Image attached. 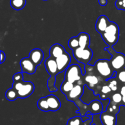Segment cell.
<instances>
[{"label": "cell", "mask_w": 125, "mask_h": 125, "mask_svg": "<svg viewBox=\"0 0 125 125\" xmlns=\"http://www.w3.org/2000/svg\"><path fill=\"white\" fill-rule=\"evenodd\" d=\"M98 2L101 6H104L107 4V0H98Z\"/></svg>", "instance_id": "34"}, {"label": "cell", "mask_w": 125, "mask_h": 125, "mask_svg": "<svg viewBox=\"0 0 125 125\" xmlns=\"http://www.w3.org/2000/svg\"><path fill=\"white\" fill-rule=\"evenodd\" d=\"M120 105L115 104V103L112 102H110L108 106L107 107L106 110L108 112L117 115L120 111ZM106 110H105V111H106Z\"/></svg>", "instance_id": "25"}, {"label": "cell", "mask_w": 125, "mask_h": 125, "mask_svg": "<svg viewBox=\"0 0 125 125\" xmlns=\"http://www.w3.org/2000/svg\"><path fill=\"white\" fill-rule=\"evenodd\" d=\"M66 52L65 48L59 44H54L50 49V57L56 59Z\"/></svg>", "instance_id": "14"}, {"label": "cell", "mask_w": 125, "mask_h": 125, "mask_svg": "<svg viewBox=\"0 0 125 125\" xmlns=\"http://www.w3.org/2000/svg\"><path fill=\"white\" fill-rule=\"evenodd\" d=\"M6 99L10 101H13L16 100L17 98H18V92L17 90L14 89L13 88H9L7 89L6 92Z\"/></svg>", "instance_id": "23"}, {"label": "cell", "mask_w": 125, "mask_h": 125, "mask_svg": "<svg viewBox=\"0 0 125 125\" xmlns=\"http://www.w3.org/2000/svg\"><path fill=\"white\" fill-rule=\"evenodd\" d=\"M112 92V90L108 86V85L104 84L101 87V91H100V98L102 100H106V99H109V95L111 94Z\"/></svg>", "instance_id": "20"}, {"label": "cell", "mask_w": 125, "mask_h": 125, "mask_svg": "<svg viewBox=\"0 0 125 125\" xmlns=\"http://www.w3.org/2000/svg\"><path fill=\"white\" fill-rule=\"evenodd\" d=\"M84 121L81 116H74L71 118L67 121V125H83Z\"/></svg>", "instance_id": "28"}, {"label": "cell", "mask_w": 125, "mask_h": 125, "mask_svg": "<svg viewBox=\"0 0 125 125\" xmlns=\"http://www.w3.org/2000/svg\"><path fill=\"white\" fill-rule=\"evenodd\" d=\"M100 120L103 125H117L116 115L107 111H104L100 115Z\"/></svg>", "instance_id": "10"}, {"label": "cell", "mask_w": 125, "mask_h": 125, "mask_svg": "<svg viewBox=\"0 0 125 125\" xmlns=\"http://www.w3.org/2000/svg\"><path fill=\"white\" fill-rule=\"evenodd\" d=\"M46 100L50 107V111L55 112L58 110L61 107V103L59 98L54 94H50L46 96Z\"/></svg>", "instance_id": "13"}, {"label": "cell", "mask_w": 125, "mask_h": 125, "mask_svg": "<svg viewBox=\"0 0 125 125\" xmlns=\"http://www.w3.org/2000/svg\"><path fill=\"white\" fill-rule=\"evenodd\" d=\"M0 53H1V64H2L6 60V54L2 50L0 51Z\"/></svg>", "instance_id": "33"}, {"label": "cell", "mask_w": 125, "mask_h": 125, "mask_svg": "<svg viewBox=\"0 0 125 125\" xmlns=\"http://www.w3.org/2000/svg\"><path fill=\"white\" fill-rule=\"evenodd\" d=\"M105 50L108 51L112 55L109 60L110 63L114 71L118 72L125 69V55L122 53L117 52L112 47H108Z\"/></svg>", "instance_id": "3"}, {"label": "cell", "mask_w": 125, "mask_h": 125, "mask_svg": "<svg viewBox=\"0 0 125 125\" xmlns=\"http://www.w3.org/2000/svg\"><path fill=\"white\" fill-rule=\"evenodd\" d=\"M29 57L33 61V62L38 66L42 62L44 58V54L41 49H34L30 51Z\"/></svg>", "instance_id": "12"}, {"label": "cell", "mask_w": 125, "mask_h": 125, "mask_svg": "<svg viewBox=\"0 0 125 125\" xmlns=\"http://www.w3.org/2000/svg\"><path fill=\"white\" fill-rule=\"evenodd\" d=\"M23 80V75L22 72H18L16 73L13 75V82H21Z\"/></svg>", "instance_id": "31"}, {"label": "cell", "mask_w": 125, "mask_h": 125, "mask_svg": "<svg viewBox=\"0 0 125 125\" xmlns=\"http://www.w3.org/2000/svg\"><path fill=\"white\" fill-rule=\"evenodd\" d=\"M110 21L108 17L104 15H101L98 18L95 24V29L96 31L98 32L100 34L106 31V28L108 26Z\"/></svg>", "instance_id": "11"}, {"label": "cell", "mask_w": 125, "mask_h": 125, "mask_svg": "<svg viewBox=\"0 0 125 125\" xmlns=\"http://www.w3.org/2000/svg\"><path fill=\"white\" fill-rule=\"evenodd\" d=\"M12 88L17 91L18 98L24 99L30 96L35 89L33 83L29 81H21L13 82Z\"/></svg>", "instance_id": "4"}, {"label": "cell", "mask_w": 125, "mask_h": 125, "mask_svg": "<svg viewBox=\"0 0 125 125\" xmlns=\"http://www.w3.org/2000/svg\"><path fill=\"white\" fill-rule=\"evenodd\" d=\"M79 40V47L82 48L89 47L90 44V37L88 33L82 32L78 34V36Z\"/></svg>", "instance_id": "17"}, {"label": "cell", "mask_w": 125, "mask_h": 125, "mask_svg": "<svg viewBox=\"0 0 125 125\" xmlns=\"http://www.w3.org/2000/svg\"><path fill=\"white\" fill-rule=\"evenodd\" d=\"M74 85H75V84H74V83L68 82V81L65 80H64L61 86V91H62V93H63V94H64L65 96L68 95V93L72 90V89H73V87H74Z\"/></svg>", "instance_id": "19"}, {"label": "cell", "mask_w": 125, "mask_h": 125, "mask_svg": "<svg viewBox=\"0 0 125 125\" xmlns=\"http://www.w3.org/2000/svg\"><path fill=\"white\" fill-rule=\"evenodd\" d=\"M10 6L13 9L20 11L24 7L26 4V0H10Z\"/></svg>", "instance_id": "21"}, {"label": "cell", "mask_w": 125, "mask_h": 125, "mask_svg": "<svg viewBox=\"0 0 125 125\" xmlns=\"http://www.w3.org/2000/svg\"><path fill=\"white\" fill-rule=\"evenodd\" d=\"M45 66L48 73L50 75V78L47 81V87L51 93L57 91L56 87V75L59 74L56 60L49 56L45 61Z\"/></svg>", "instance_id": "1"}, {"label": "cell", "mask_w": 125, "mask_h": 125, "mask_svg": "<svg viewBox=\"0 0 125 125\" xmlns=\"http://www.w3.org/2000/svg\"><path fill=\"white\" fill-rule=\"evenodd\" d=\"M84 75L80 66L76 64L70 65L65 71V80L76 84L79 81L82 80Z\"/></svg>", "instance_id": "5"}, {"label": "cell", "mask_w": 125, "mask_h": 125, "mask_svg": "<svg viewBox=\"0 0 125 125\" xmlns=\"http://www.w3.org/2000/svg\"><path fill=\"white\" fill-rule=\"evenodd\" d=\"M86 115H88L89 116V118L87 120H86V121H84L83 125H90V123L93 121V114L90 111H89L87 112Z\"/></svg>", "instance_id": "32"}, {"label": "cell", "mask_w": 125, "mask_h": 125, "mask_svg": "<svg viewBox=\"0 0 125 125\" xmlns=\"http://www.w3.org/2000/svg\"><path fill=\"white\" fill-rule=\"evenodd\" d=\"M84 85H81L79 84H75L72 90L66 96L67 100L70 101H73L76 105L81 102V97L84 93Z\"/></svg>", "instance_id": "7"}, {"label": "cell", "mask_w": 125, "mask_h": 125, "mask_svg": "<svg viewBox=\"0 0 125 125\" xmlns=\"http://www.w3.org/2000/svg\"><path fill=\"white\" fill-rule=\"evenodd\" d=\"M122 98H123V96L121 94L120 92H115L111 96V98H110V102H112L118 104V105H122Z\"/></svg>", "instance_id": "24"}, {"label": "cell", "mask_w": 125, "mask_h": 125, "mask_svg": "<svg viewBox=\"0 0 125 125\" xmlns=\"http://www.w3.org/2000/svg\"><path fill=\"white\" fill-rule=\"evenodd\" d=\"M116 78L118 80V82L125 84V69L122 70L118 72H116Z\"/></svg>", "instance_id": "29"}, {"label": "cell", "mask_w": 125, "mask_h": 125, "mask_svg": "<svg viewBox=\"0 0 125 125\" xmlns=\"http://www.w3.org/2000/svg\"><path fill=\"white\" fill-rule=\"evenodd\" d=\"M103 110V104L100 100H94L89 103V111L93 115L101 114Z\"/></svg>", "instance_id": "15"}, {"label": "cell", "mask_w": 125, "mask_h": 125, "mask_svg": "<svg viewBox=\"0 0 125 125\" xmlns=\"http://www.w3.org/2000/svg\"><path fill=\"white\" fill-rule=\"evenodd\" d=\"M45 1H46V0H45Z\"/></svg>", "instance_id": "36"}, {"label": "cell", "mask_w": 125, "mask_h": 125, "mask_svg": "<svg viewBox=\"0 0 125 125\" xmlns=\"http://www.w3.org/2000/svg\"><path fill=\"white\" fill-rule=\"evenodd\" d=\"M68 45L70 49H72V50H74L77 48L79 47V43L78 37H72V38H70L68 40Z\"/></svg>", "instance_id": "26"}, {"label": "cell", "mask_w": 125, "mask_h": 125, "mask_svg": "<svg viewBox=\"0 0 125 125\" xmlns=\"http://www.w3.org/2000/svg\"><path fill=\"white\" fill-rule=\"evenodd\" d=\"M95 73L105 80L112 78L115 72L111 66L109 60H99L94 64Z\"/></svg>", "instance_id": "2"}, {"label": "cell", "mask_w": 125, "mask_h": 125, "mask_svg": "<svg viewBox=\"0 0 125 125\" xmlns=\"http://www.w3.org/2000/svg\"><path fill=\"white\" fill-rule=\"evenodd\" d=\"M37 107L42 111L45 112L50 111V107H49L46 97H43V98H41L38 100Z\"/></svg>", "instance_id": "22"}, {"label": "cell", "mask_w": 125, "mask_h": 125, "mask_svg": "<svg viewBox=\"0 0 125 125\" xmlns=\"http://www.w3.org/2000/svg\"><path fill=\"white\" fill-rule=\"evenodd\" d=\"M73 56L79 62L86 65L90 62L93 57V51L89 47H78L73 50Z\"/></svg>", "instance_id": "6"}, {"label": "cell", "mask_w": 125, "mask_h": 125, "mask_svg": "<svg viewBox=\"0 0 125 125\" xmlns=\"http://www.w3.org/2000/svg\"><path fill=\"white\" fill-rule=\"evenodd\" d=\"M115 7L118 10L125 11V0H117L115 1Z\"/></svg>", "instance_id": "30"}, {"label": "cell", "mask_w": 125, "mask_h": 125, "mask_svg": "<svg viewBox=\"0 0 125 125\" xmlns=\"http://www.w3.org/2000/svg\"><path fill=\"white\" fill-rule=\"evenodd\" d=\"M20 66L21 67L22 72L33 74L35 72L37 66L33 62L29 57L24 58L20 61Z\"/></svg>", "instance_id": "9"}, {"label": "cell", "mask_w": 125, "mask_h": 125, "mask_svg": "<svg viewBox=\"0 0 125 125\" xmlns=\"http://www.w3.org/2000/svg\"><path fill=\"white\" fill-rule=\"evenodd\" d=\"M118 80L116 78V77H114V78H111L107 80V85L111 89L112 91L116 92L118 90Z\"/></svg>", "instance_id": "27"}, {"label": "cell", "mask_w": 125, "mask_h": 125, "mask_svg": "<svg viewBox=\"0 0 125 125\" xmlns=\"http://www.w3.org/2000/svg\"><path fill=\"white\" fill-rule=\"evenodd\" d=\"M55 60H56V63H57L59 73L65 72L70 66V64L71 62V57L67 51Z\"/></svg>", "instance_id": "8"}, {"label": "cell", "mask_w": 125, "mask_h": 125, "mask_svg": "<svg viewBox=\"0 0 125 125\" xmlns=\"http://www.w3.org/2000/svg\"><path fill=\"white\" fill-rule=\"evenodd\" d=\"M104 32L105 33H109V34H114V35L118 36H119V27H118V25L116 23H115V22H110L108 26L107 27V28H106V31Z\"/></svg>", "instance_id": "18"}, {"label": "cell", "mask_w": 125, "mask_h": 125, "mask_svg": "<svg viewBox=\"0 0 125 125\" xmlns=\"http://www.w3.org/2000/svg\"><path fill=\"white\" fill-rule=\"evenodd\" d=\"M101 35L103 38V40L108 45V47H113L114 45H115L118 42V38H119L118 36L109 34V33H105V32L101 34Z\"/></svg>", "instance_id": "16"}, {"label": "cell", "mask_w": 125, "mask_h": 125, "mask_svg": "<svg viewBox=\"0 0 125 125\" xmlns=\"http://www.w3.org/2000/svg\"><path fill=\"white\" fill-rule=\"evenodd\" d=\"M120 93H121V94H122V96L125 95V85L121 87L120 90Z\"/></svg>", "instance_id": "35"}]
</instances>
